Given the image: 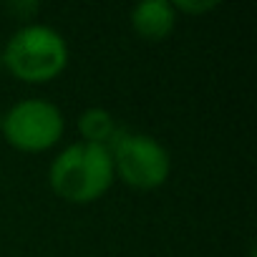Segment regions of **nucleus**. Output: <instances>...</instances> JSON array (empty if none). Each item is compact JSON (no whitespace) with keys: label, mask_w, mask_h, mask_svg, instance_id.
Segmentation results:
<instances>
[{"label":"nucleus","mask_w":257,"mask_h":257,"mask_svg":"<svg viewBox=\"0 0 257 257\" xmlns=\"http://www.w3.org/2000/svg\"><path fill=\"white\" fill-rule=\"evenodd\" d=\"M111 152L98 144H71L66 147L48 169L51 189L73 204H88L98 199L113 184Z\"/></svg>","instance_id":"nucleus-1"},{"label":"nucleus","mask_w":257,"mask_h":257,"mask_svg":"<svg viewBox=\"0 0 257 257\" xmlns=\"http://www.w3.org/2000/svg\"><path fill=\"white\" fill-rule=\"evenodd\" d=\"M3 66L26 83H46L56 78L68 63L66 38L43 23L21 26L0 51Z\"/></svg>","instance_id":"nucleus-2"},{"label":"nucleus","mask_w":257,"mask_h":257,"mask_svg":"<svg viewBox=\"0 0 257 257\" xmlns=\"http://www.w3.org/2000/svg\"><path fill=\"white\" fill-rule=\"evenodd\" d=\"M106 149L111 152L113 174L134 189H157L172 174V157L167 147L149 134L118 128Z\"/></svg>","instance_id":"nucleus-3"},{"label":"nucleus","mask_w":257,"mask_h":257,"mask_svg":"<svg viewBox=\"0 0 257 257\" xmlns=\"http://www.w3.org/2000/svg\"><path fill=\"white\" fill-rule=\"evenodd\" d=\"M63 113L48 98H23L8 108L0 132L8 144L21 152H46L63 137Z\"/></svg>","instance_id":"nucleus-4"},{"label":"nucleus","mask_w":257,"mask_h":257,"mask_svg":"<svg viewBox=\"0 0 257 257\" xmlns=\"http://www.w3.org/2000/svg\"><path fill=\"white\" fill-rule=\"evenodd\" d=\"M132 26L147 41L167 38L177 26V11L169 0H142L132 8Z\"/></svg>","instance_id":"nucleus-5"},{"label":"nucleus","mask_w":257,"mask_h":257,"mask_svg":"<svg viewBox=\"0 0 257 257\" xmlns=\"http://www.w3.org/2000/svg\"><path fill=\"white\" fill-rule=\"evenodd\" d=\"M118 128L121 126L116 123V118L106 108H98V106H91L78 116V132L86 144L108 147L113 142V137L118 134Z\"/></svg>","instance_id":"nucleus-6"},{"label":"nucleus","mask_w":257,"mask_h":257,"mask_svg":"<svg viewBox=\"0 0 257 257\" xmlns=\"http://www.w3.org/2000/svg\"><path fill=\"white\" fill-rule=\"evenodd\" d=\"M174 11H184V13H207L214 11L219 3L217 0H174Z\"/></svg>","instance_id":"nucleus-7"},{"label":"nucleus","mask_w":257,"mask_h":257,"mask_svg":"<svg viewBox=\"0 0 257 257\" xmlns=\"http://www.w3.org/2000/svg\"><path fill=\"white\" fill-rule=\"evenodd\" d=\"M8 8H11L16 16H23V18H26V16L38 13V8H41V6H38V3H33V0H16V3H11Z\"/></svg>","instance_id":"nucleus-8"},{"label":"nucleus","mask_w":257,"mask_h":257,"mask_svg":"<svg viewBox=\"0 0 257 257\" xmlns=\"http://www.w3.org/2000/svg\"><path fill=\"white\" fill-rule=\"evenodd\" d=\"M0 68H3V56H0Z\"/></svg>","instance_id":"nucleus-9"},{"label":"nucleus","mask_w":257,"mask_h":257,"mask_svg":"<svg viewBox=\"0 0 257 257\" xmlns=\"http://www.w3.org/2000/svg\"><path fill=\"white\" fill-rule=\"evenodd\" d=\"M0 123H3V113H0Z\"/></svg>","instance_id":"nucleus-10"}]
</instances>
